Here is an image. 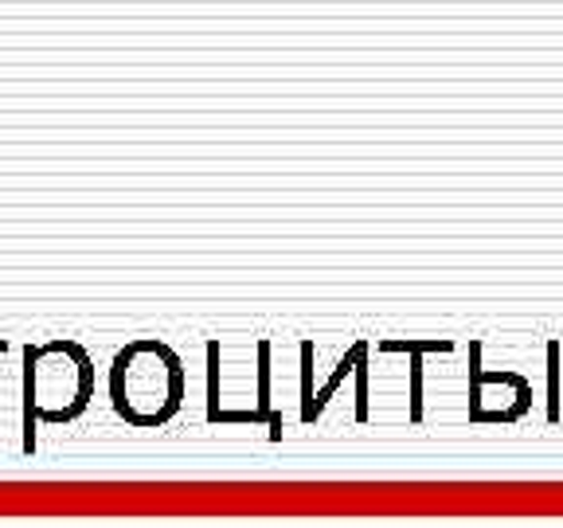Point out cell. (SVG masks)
Returning a JSON list of instances; mask_svg holds the SVG:
<instances>
[{
	"label": "cell",
	"instance_id": "cell-1",
	"mask_svg": "<svg viewBox=\"0 0 563 528\" xmlns=\"http://www.w3.org/2000/svg\"><path fill=\"white\" fill-rule=\"evenodd\" d=\"M110 404L137 431H157L185 407V361L173 344L145 337L118 349L110 364Z\"/></svg>",
	"mask_w": 563,
	"mask_h": 528
},
{
	"label": "cell",
	"instance_id": "cell-2",
	"mask_svg": "<svg viewBox=\"0 0 563 528\" xmlns=\"http://www.w3.org/2000/svg\"><path fill=\"white\" fill-rule=\"evenodd\" d=\"M24 404L27 427L79 419L95 396V364L75 341H47L24 352Z\"/></svg>",
	"mask_w": 563,
	"mask_h": 528
},
{
	"label": "cell",
	"instance_id": "cell-3",
	"mask_svg": "<svg viewBox=\"0 0 563 528\" xmlns=\"http://www.w3.org/2000/svg\"><path fill=\"white\" fill-rule=\"evenodd\" d=\"M532 404V387L520 372H474L470 415L477 422H512Z\"/></svg>",
	"mask_w": 563,
	"mask_h": 528
}]
</instances>
